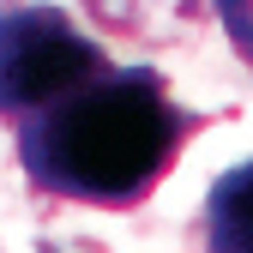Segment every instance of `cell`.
<instances>
[{
  "mask_svg": "<svg viewBox=\"0 0 253 253\" xmlns=\"http://www.w3.org/2000/svg\"><path fill=\"white\" fill-rule=\"evenodd\" d=\"M193 126L199 115H187L169 97L163 73L109 67L12 133H18V163L37 193L126 211L175 169Z\"/></svg>",
  "mask_w": 253,
  "mask_h": 253,
  "instance_id": "6da1fadb",
  "label": "cell"
},
{
  "mask_svg": "<svg viewBox=\"0 0 253 253\" xmlns=\"http://www.w3.org/2000/svg\"><path fill=\"white\" fill-rule=\"evenodd\" d=\"M115 60L97 37L48 6V0H6L0 6V121L24 126L30 115L54 109L79 84L109 73Z\"/></svg>",
  "mask_w": 253,
  "mask_h": 253,
  "instance_id": "7a4b0ae2",
  "label": "cell"
},
{
  "mask_svg": "<svg viewBox=\"0 0 253 253\" xmlns=\"http://www.w3.org/2000/svg\"><path fill=\"white\" fill-rule=\"evenodd\" d=\"M205 253H253V157L211 181V193H205Z\"/></svg>",
  "mask_w": 253,
  "mask_h": 253,
  "instance_id": "3957f363",
  "label": "cell"
},
{
  "mask_svg": "<svg viewBox=\"0 0 253 253\" xmlns=\"http://www.w3.org/2000/svg\"><path fill=\"white\" fill-rule=\"evenodd\" d=\"M205 0H84V12L115 37H139V42H169L199 18Z\"/></svg>",
  "mask_w": 253,
  "mask_h": 253,
  "instance_id": "277c9868",
  "label": "cell"
},
{
  "mask_svg": "<svg viewBox=\"0 0 253 253\" xmlns=\"http://www.w3.org/2000/svg\"><path fill=\"white\" fill-rule=\"evenodd\" d=\"M211 12L223 18V30H229L235 54L253 67V0H211Z\"/></svg>",
  "mask_w": 253,
  "mask_h": 253,
  "instance_id": "5b68a950",
  "label": "cell"
}]
</instances>
